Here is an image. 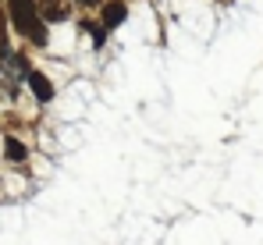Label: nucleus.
<instances>
[{
    "label": "nucleus",
    "mask_w": 263,
    "mask_h": 245,
    "mask_svg": "<svg viewBox=\"0 0 263 245\" xmlns=\"http://www.w3.org/2000/svg\"><path fill=\"white\" fill-rule=\"evenodd\" d=\"M125 18H128L125 0H114V4H107V7H103V22H100V25H103V29H118Z\"/></svg>",
    "instance_id": "nucleus-2"
},
{
    "label": "nucleus",
    "mask_w": 263,
    "mask_h": 245,
    "mask_svg": "<svg viewBox=\"0 0 263 245\" xmlns=\"http://www.w3.org/2000/svg\"><path fill=\"white\" fill-rule=\"evenodd\" d=\"M82 29L92 36V43H96V46H103V40H107V29H103V25H96V22H82Z\"/></svg>",
    "instance_id": "nucleus-5"
},
{
    "label": "nucleus",
    "mask_w": 263,
    "mask_h": 245,
    "mask_svg": "<svg viewBox=\"0 0 263 245\" xmlns=\"http://www.w3.org/2000/svg\"><path fill=\"white\" fill-rule=\"evenodd\" d=\"M25 157H29V149H25V146H22L18 139H7V160L22 163V160H25Z\"/></svg>",
    "instance_id": "nucleus-4"
},
{
    "label": "nucleus",
    "mask_w": 263,
    "mask_h": 245,
    "mask_svg": "<svg viewBox=\"0 0 263 245\" xmlns=\"http://www.w3.org/2000/svg\"><path fill=\"white\" fill-rule=\"evenodd\" d=\"M29 85H32V92H36L40 103H50L53 100V85H50V79H46L43 71H29Z\"/></svg>",
    "instance_id": "nucleus-3"
},
{
    "label": "nucleus",
    "mask_w": 263,
    "mask_h": 245,
    "mask_svg": "<svg viewBox=\"0 0 263 245\" xmlns=\"http://www.w3.org/2000/svg\"><path fill=\"white\" fill-rule=\"evenodd\" d=\"M79 4H89V7H92V4H100V0H79Z\"/></svg>",
    "instance_id": "nucleus-6"
},
{
    "label": "nucleus",
    "mask_w": 263,
    "mask_h": 245,
    "mask_svg": "<svg viewBox=\"0 0 263 245\" xmlns=\"http://www.w3.org/2000/svg\"><path fill=\"white\" fill-rule=\"evenodd\" d=\"M7 7H11L14 29H18L22 36H29L36 46H46V25H43V18L36 14V4H32V0H11Z\"/></svg>",
    "instance_id": "nucleus-1"
}]
</instances>
